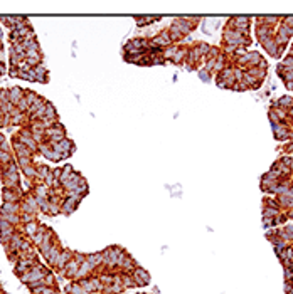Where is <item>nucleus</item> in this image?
I'll return each mask as SVG.
<instances>
[{"label": "nucleus", "mask_w": 293, "mask_h": 294, "mask_svg": "<svg viewBox=\"0 0 293 294\" xmlns=\"http://www.w3.org/2000/svg\"><path fill=\"white\" fill-rule=\"evenodd\" d=\"M27 230H29V232H34V230H35V225H34V224H29V225H27Z\"/></svg>", "instance_id": "8"}, {"label": "nucleus", "mask_w": 293, "mask_h": 294, "mask_svg": "<svg viewBox=\"0 0 293 294\" xmlns=\"http://www.w3.org/2000/svg\"><path fill=\"white\" fill-rule=\"evenodd\" d=\"M15 210H17V207H15V205H12L10 202H7L5 205L2 207V214H14Z\"/></svg>", "instance_id": "3"}, {"label": "nucleus", "mask_w": 293, "mask_h": 294, "mask_svg": "<svg viewBox=\"0 0 293 294\" xmlns=\"http://www.w3.org/2000/svg\"><path fill=\"white\" fill-rule=\"evenodd\" d=\"M3 198H5L7 202H14V200H15V195L10 193V190H5V192H3Z\"/></svg>", "instance_id": "5"}, {"label": "nucleus", "mask_w": 293, "mask_h": 294, "mask_svg": "<svg viewBox=\"0 0 293 294\" xmlns=\"http://www.w3.org/2000/svg\"><path fill=\"white\" fill-rule=\"evenodd\" d=\"M10 160V155L7 151H0V161H3V163H7V161Z\"/></svg>", "instance_id": "7"}, {"label": "nucleus", "mask_w": 293, "mask_h": 294, "mask_svg": "<svg viewBox=\"0 0 293 294\" xmlns=\"http://www.w3.org/2000/svg\"><path fill=\"white\" fill-rule=\"evenodd\" d=\"M69 259V252H61L59 254V257H58V266L59 267H62L64 266V262Z\"/></svg>", "instance_id": "4"}, {"label": "nucleus", "mask_w": 293, "mask_h": 294, "mask_svg": "<svg viewBox=\"0 0 293 294\" xmlns=\"http://www.w3.org/2000/svg\"><path fill=\"white\" fill-rule=\"evenodd\" d=\"M71 291H73L74 294H86V292H84V289L81 288V286H78V284H74L73 288H71Z\"/></svg>", "instance_id": "6"}, {"label": "nucleus", "mask_w": 293, "mask_h": 294, "mask_svg": "<svg viewBox=\"0 0 293 294\" xmlns=\"http://www.w3.org/2000/svg\"><path fill=\"white\" fill-rule=\"evenodd\" d=\"M275 214H276V210H273V209H268L266 210V215H270V217H271V215H275Z\"/></svg>", "instance_id": "9"}, {"label": "nucleus", "mask_w": 293, "mask_h": 294, "mask_svg": "<svg viewBox=\"0 0 293 294\" xmlns=\"http://www.w3.org/2000/svg\"><path fill=\"white\" fill-rule=\"evenodd\" d=\"M58 257H59L58 250L51 247V250L47 252V261H49V264H56V262H58Z\"/></svg>", "instance_id": "2"}, {"label": "nucleus", "mask_w": 293, "mask_h": 294, "mask_svg": "<svg viewBox=\"0 0 293 294\" xmlns=\"http://www.w3.org/2000/svg\"><path fill=\"white\" fill-rule=\"evenodd\" d=\"M3 143H5V141H3V136H2V135H0V146H2V145H3Z\"/></svg>", "instance_id": "10"}, {"label": "nucleus", "mask_w": 293, "mask_h": 294, "mask_svg": "<svg viewBox=\"0 0 293 294\" xmlns=\"http://www.w3.org/2000/svg\"><path fill=\"white\" fill-rule=\"evenodd\" d=\"M9 96H10V101L12 103H19L22 99V91L19 88H14L12 91H9Z\"/></svg>", "instance_id": "1"}]
</instances>
